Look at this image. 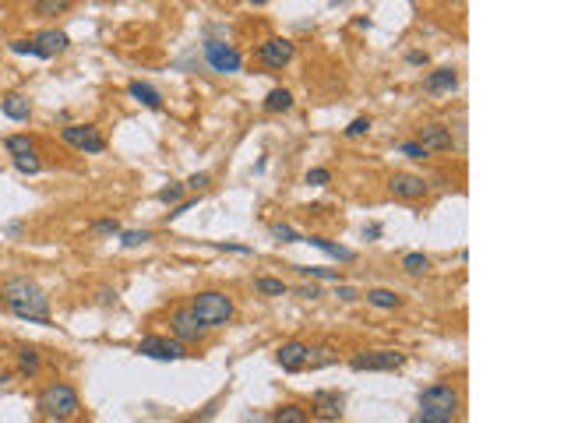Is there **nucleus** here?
Listing matches in <instances>:
<instances>
[{"mask_svg":"<svg viewBox=\"0 0 564 423\" xmlns=\"http://www.w3.org/2000/svg\"><path fill=\"white\" fill-rule=\"evenodd\" d=\"M304 244H311V247H318V250H324L328 257H335V261H353L357 254L350 250V247H343V244H335V240H324V237H304Z\"/></svg>","mask_w":564,"mask_h":423,"instance_id":"19","label":"nucleus"},{"mask_svg":"<svg viewBox=\"0 0 564 423\" xmlns=\"http://www.w3.org/2000/svg\"><path fill=\"white\" fill-rule=\"evenodd\" d=\"M36 406H39V413H42L46 420H71V416L81 409V399H78L75 385H68V381H49V385L39 392Z\"/></svg>","mask_w":564,"mask_h":423,"instance_id":"3","label":"nucleus"},{"mask_svg":"<svg viewBox=\"0 0 564 423\" xmlns=\"http://www.w3.org/2000/svg\"><path fill=\"white\" fill-rule=\"evenodd\" d=\"M92 233L95 237H120V223L117 219H95L92 223Z\"/></svg>","mask_w":564,"mask_h":423,"instance_id":"30","label":"nucleus"},{"mask_svg":"<svg viewBox=\"0 0 564 423\" xmlns=\"http://www.w3.org/2000/svg\"><path fill=\"white\" fill-rule=\"evenodd\" d=\"M169 332L180 346H191V342H201L205 339V328L198 325V317L191 314V307H177L173 317H169Z\"/></svg>","mask_w":564,"mask_h":423,"instance_id":"10","label":"nucleus"},{"mask_svg":"<svg viewBox=\"0 0 564 423\" xmlns=\"http://www.w3.org/2000/svg\"><path fill=\"white\" fill-rule=\"evenodd\" d=\"M406 61H409V64H427V53H420V49H413V53H409V57H406Z\"/></svg>","mask_w":564,"mask_h":423,"instance_id":"43","label":"nucleus"},{"mask_svg":"<svg viewBox=\"0 0 564 423\" xmlns=\"http://www.w3.org/2000/svg\"><path fill=\"white\" fill-rule=\"evenodd\" d=\"M208 184H212V177H208V173H194V177L184 184V191H205Z\"/></svg>","mask_w":564,"mask_h":423,"instance_id":"38","label":"nucleus"},{"mask_svg":"<svg viewBox=\"0 0 564 423\" xmlns=\"http://www.w3.org/2000/svg\"><path fill=\"white\" fill-rule=\"evenodd\" d=\"M416 145L430 155V152H448L451 145H455V138H451V131L444 124H423L420 134H416Z\"/></svg>","mask_w":564,"mask_h":423,"instance_id":"12","label":"nucleus"},{"mask_svg":"<svg viewBox=\"0 0 564 423\" xmlns=\"http://www.w3.org/2000/svg\"><path fill=\"white\" fill-rule=\"evenodd\" d=\"M15 170H18V173H39L42 163H39L36 155H25V159H15Z\"/></svg>","mask_w":564,"mask_h":423,"instance_id":"34","label":"nucleus"},{"mask_svg":"<svg viewBox=\"0 0 564 423\" xmlns=\"http://www.w3.org/2000/svg\"><path fill=\"white\" fill-rule=\"evenodd\" d=\"M413 423H444V420H434V416H423V413H416V416H413Z\"/></svg>","mask_w":564,"mask_h":423,"instance_id":"45","label":"nucleus"},{"mask_svg":"<svg viewBox=\"0 0 564 423\" xmlns=\"http://www.w3.org/2000/svg\"><path fill=\"white\" fill-rule=\"evenodd\" d=\"M254 289H258V293H265V296H282L290 286L282 282V279H272V276H258V279H254Z\"/></svg>","mask_w":564,"mask_h":423,"instance_id":"25","label":"nucleus"},{"mask_svg":"<svg viewBox=\"0 0 564 423\" xmlns=\"http://www.w3.org/2000/svg\"><path fill=\"white\" fill-rule=\"evenodd\" d=\"M32 42L39 49V61H49V57H56V53L68 49V32H61V29H42V32L32 35Z\"/></svg>","mask_w":564,"mask_h":423,"instance_id":"14","label":"nucleus"},{"mask_svg":"<svg viewBox=\"0 0 564 423\" xmlns=\"http://www.w3.org/2000/svg\"><path fill=\"white\" fill-rule=\"evenodd\" d=\"M272 423H311V413L297 402H286V406H279L272 413Z\"/></svg>","mask_w":564,"mask_h":423,"instance_id":"20","label":"nucleus"},{"mask_svg":"<svg viewBox=\"0 0 564 423\" xmlns=\"http://www.w3.org/2000/svg\"><path fill=\"white\" fill-rule=\"evenodd\" d=\"M187 307H191V314L198 317V325H201L205 332H208V328L230 325V317H233V310H237L233 296L222 293V289H205V293H198Z\"/></svg>","mask_w":564,"mask_h":423,"instance_id":"2","label":"nucleus"},{"mask_svg":"<svg viewBox=\"0 0 564 423\" xmlns=\"http://www.w3.org/2000/svg\"><path fill=\"white\" fill-rule=\"evenodd\" d=\"M367 303H374L381 310H395V307L402 303V296L395 293V289H367Z\"/></svg>","mask_w":564,"mask_h":423,"instance_id":"23","label":"nucleus"},{"mask_svg":"<svg viewBox=\"0 0 564 423\" xmlns=\"http://www.w3.org/2000/svg\"><path fill=\"white\" fill-rule=\"evenodd\" d=\"M406 363V353L399 349H370V353H357L350 360L353 370H399Z\"/></svg>","mask_w":564,"mask_h":423,"instance_id":"8","label":"nucleus"},{"mask_svg":"<svg viewBox=\"0 0 564 423\" xmlns=\"http://www.w3.org/2000/svg\"><path fill=\"white\" fill-rule=\"evenodd\" d=\"M205 61L215 74H237L244 67V57H240V49H233L230 42H222V39H205Z\"/></svg>","mask_w":564,"mask_h":423,"instance_id":"5","label":"nucleus"},{"mask_svg":"<svg viewBox=\"0 0 564 423\" xmlns=\"http://www.w3.org/2000/svg\"><path fill=\"white\" fill-rule=\"evenodd\" d=\"M61 138H64L71 148L85 152V155H95V152L106 148V138H102L99 127H92V124H68V127H61Z\"/></svg>","mask_w":564,"mask_h":423,"instance_id":"7","label":"nucleus"},{"mask_svg":"<svg viewBox=\"0 0 564 423\" xmlns=\"http://www.w3.org/2000/svg\"><path fill=\"white\" fill-rule=\"evenodd\" d=\"M399 152L402 155H409V159H427V152L416 145V141H406V145H399Z\"/></svg>","mask_w":564,"mask_h":423,"instance_id":"39","label":"nucleus"},{"mask_svg":"<svg viewBox=\"0 0 564 423\" xmlns=\"http://www.w3.org/2000/svg\"><path fill=\"white\" fill-rule=\"evenodd\" d=\"M18 370H22V374H36V370H39V353L32 346L18 349Z\"/></svg>","mask_w":564,"mask_h":423,"instance_id":"26","label":"nucleus"},{"mask_svg":"<svg viewBox=\"0 0 564 423\" xmlns=\"http://www.w3.org/2000/svg\"><path fill=\"white\" fill-rule=\"evenodd\" d=\"M307 356H311V346H307V342H300V339L282 342V346H279V353H275L279 367H282V370H290V374H297V370H304V367H307Z\"/></svg>","mask_w":564,"mask_h":423,"instance_id":"11","label":"nucleus"},{"mask_svg":"<svg viewBox=\"0 0 564 423\" xmlns=\"http://www.w3.org/2000/svg\"><path fill=\"white\" fill-rule=\"evenodd\" d=\"M459 402H462V395H459V388L451 381H437V385L420 392V413L434 416V420H444V423H455Z\"/></svg>","mask_w":564,"mask_h":423,"instance_id":"4","label":"nucleus"},{"mask_svg":"<svg viewBox=\"0 0 564 423\" xmlns=\"http://www.w3.org/2000/svg\"><path fill=\"white\" fill-rule=\"evenodd\" d=\"M0 110H4L8 120H29V117H32V102H29V95L11 92V95L0 99Z\"/></svg>","mask_w":564,"mask_h":423,"instance_id":"16","label":"nucleus"},{"mask_svg":"<svg viewBox=\"0 0 564 423\" xmlns=\"http://www.w3.org/2000/svg\"><path fill=\"white\" fill-rule=\"evenodd\" d=\"M138 353L148 356V360H162V363H177V360H187V346H180L177 339H169V335H145L138 342Z\"/></svg>","mask_w":564,"mask_h":423,"instance_id":"6","label":"nucleus"},{"mask_svg":"<svg viewBox=\"0 0 564 423\" xmlns=\"http://www.w3.org/2000/svg\"><path fill=\"white\" fill-rule=\"evenodd\" d=\"M11 49H15V53H22V57H39V49H36V42H32V39H15V42H11Z\"/></svg>","mask_w":564,"mask_h":423,"instance_id":"37","label":"nucleus"},{"mask_svg":"<svg viewBox=\"0 0 564 423\" xmlns=\"http://www.w3.org/2000/svg\"><path fill=\"white\" fill-rule=\"evenodd\" d=\"M402 269L409 276H423V272H430V257L423 250H409V254H402Z\"/></svg>","mask_w":564,"mask_h":423,"instance_id":"24","label":"nucleus"},{"mask_svg":"<svg viewBox=\"0 0 564 423\" xmlns=\"http://www.w3.org/2000/svg\"><path fill=\"white\" fill-rule=\"evenodd\" d=\"M251 423H265V420H261V416H254V420H251Z\"/></svg>","mask_w":564,"mask_h":423,"instance_id":"46","label":"nucleus"},{"mask_svg":"<svg viewBox=\"0 0 564 423\" xmlns=\"http://www.w3.org/2000/svg\"><path fill=\"white\" fill-rule=\"evenodd\" d=\"M180 198H184V184H169V187L159 191V201H162V205H173V208H177Z\"/></svg>","mask_w":564,"mask_h":423,"instance_id":"31","label":"nucleus"},{"mask_svg":"<svg viewBox=\"0 0 564 423\" xmlns=\"http://www.w3.org/2000/svg\"><path fill=\"white\" fill-rule=\"evenodd\" d=\"M297 296H304V300H318V296H321V289L311 282V286H300V289H297Z\"/></svg>","mask_w":564,"mask_h":423,"instance_id":"41","label":"nucleus"},{"mask_svg":"<svg viewBox=\"0 0 564 423\" xmlns=\"http://www.w3.org/2000/svg\"><path fill=\"white\" fill-rule=\"evenodd\" d=\"M265 110H268V113H286V110H293L290 88H272V92L265 95Z\"/></svg>","mask_w":564,"mask_h":423,"instance_id":"22","label":"nucleus"},{"mask_svg":"<svg viewBox=\"0 0 564 423\" xmlns=\"http://www.w3.org/2000/svg\"><path fill=\"white\" fill-rule=\"evenodd\" d=\"M68 8H71L68 0H39V4H36L39 15H64Z\"/></svg>","mask_w":564,"mask_h":423,"instance_id":"33","label":"nucleus"},{"mask_svg":"<svg viewBox=\"0 0 564 423\" xmlns=\"http://www.w3.org/2000/svg\"><path fill=\"white\" fill-rule=\"evenodd\" d=\"M0 303H4V286H0Z\"/></svg>","mask_w":564,"mask_h":423,"instance_id":"47","label":"nucleus"},{"mask_svg":"<svg viewBox=\"0 0 564 423\" xmlns=\"http://www.w3.org/2000/svg\"><path fill=\"white\" fill-rule=\"evenodd\" d=\"M335 296H338V300H346V303H353V300H357L360 293H357L353 286H338V289H335Z\"/></svg>","mask_w":564,"mask_h":423,"instance_id":"40","label":"nucleus"},{"mask_svg":"<svg viewBox=\"0 0 564 423\" xmlns=\"http://www.w3.org/2000/svg\"><path fill=\"white\" fill-rule=\"evenodd\" d=\"M127 92H131V99H138L141 106H148V110H159V106H162V92L155 85H148V81H131Z\"/></svg>","mask_w":564,"mask_h":423,"instance_id":"18","label":"nucleus"},{"mask_svg":"<svg viewBox=\"0 0 564 423\" xmlns=\"http://www.w3.org/2000/svg\"><path fill=\"white\" fill-rule=\"evenodd\" d=\"M388 191H391L395 198L416 201V198H423V194H427V180H423V177H416V173H395V177L388 180Z\"/></svg>","mask_w":564,"mask_h":423,"instance_id":"13","label":"nucleus"},{"mask_svg":"<svg viewBox=\"0 0 564 423\" xmlns=\"http://www.w3.org/2000/svg\"><path fill=\"white\" fill-rule=\"evenodd\" d=\"M297 272H304V276H311V279H343V272L338 269H321V264H311V269H297Z\"/></svg>","mask_w":564,"mask_h":423,"instance_id":"32","label":"nucleus"},{"mask_svg":"<svg viewBox=\"0 0 564 423\" xmlns=\"http://www.w3.org/2000/svg\"><path fill=\"white\" fill-rule=\"evenodd\" d=\"M293 57H297V46H293V39L272 35V39H265V42L258 46V61H261L265 67H286Z\"/></svg>","mask_w":564,"mask_h":423,"instance_id":"9","label":"nucleus"},{"mask_svg":"<svg viewBox=\"0 0 564 423\" xmlns=\"http://www.w3.org/2000/svg\"><path fill=\"white\" fill-rule=\"evenodd\" d=\"M215 247H222V250H237V254H251L247 244H215Z\"/></svg>","mask_w":564,"mask_h":423,"instance_id":"42","label":"nucleus"},{"mask_svg":"<svg viewBox=\"0 0 564 423\" xmlns=\"http://www.w3.org/2000/svg\"><path fill=\"white\" fill-rule=\"evenodd\" d=\"M370 131V117H357L350 127H346V138H363Z\"/></svg>","mask_w":564,"mask_h":423,"instance_id":"35","label":"nucleus"},{"mask_svg":"<svg viewBox=\"0 0 564 423\" xmlns=\"http://www.w3.org/2000/svg\"><path fill=\"white\" fill-rule=\"evenodd\" d=\"M4 303L15 317H22L29 325H49V296L39 282L25 276H11L4 282Z\"/></svg>","mask_w":564,"mask_h":423,"instance_id":"1","label":"nucleus"},{"mask_svg":"<svg viewBox=\"0 0 564 423\" xmlns=\"http://www.w3.org/2000/svg\"><path fill=\"white\" fill-rule=\"evenodd\" d=\"M4 148H8V155L25 159V155H36V138L32 134H11V138H4Z\"/></svg>","mask_w":564,"mask_h":423,"instance_id":"21","label":"nucleus"},{"mask_svg":"<svg viewBox=\"0 0 564 423\" xmlns=\"http://www.w3.org/2000/svg\"><path fill=\"white\" fill-rule=\"evenodd\" d=\"M8 378H11V374H0V381H8Z\"/></svg>","mask_w":564,"mask_h":423,"instance_id":"48","label":"nucleus"},{"mask_svg":"<svg viewBox=\"0 0 564 423\" xmlns=\"http://www.w3.org/2000/svg\"><path fill=\"white\" fill-rule=\"evenodd\" d=\"M381 237V226H363V240H377Z\"/></svg>","mask_w":564,"mask_h":423,"instance_id":"44","label":"nucleus"},{"mask_svg":"<svg viewBox=\"0 0 564 423\" xmlns=\"http://www.w3.org/2000/svg\"><path fill=\"white\" fill-rule=\"evenodd\" d=\"M272 237H275L279 244H304V237H300L293 226H286V223H275V226H272Z\"/></svg>","mask_w":564,"mask_h":423,"instance_id":"29","label":"nucleus"},{"mask_svg":"<svg viewBox=\"0 0 564 423\" xmlns=\"http://www.w3.org/2000/svg\"><path fill=\"white\" fill-rule=\"evenodd\" d=\"M328 180H331V173H328L324 166H314V170H307V184H311V187H324Z\"/></svg>","mask_w":564,"mask_h":423,"instance_id":"36","label":"nucleus"},{"mask_svg":"<svg viewBox=\"0 0 564 423\" xmlns=\"http://www.w3.org/2000/svg\"><path fill=\"white\" fill-rule=\"evenodd\" d=\"M152 240V230H120V247H141V244H148Z\"/></svg>","mask_w":564,"mask_h":423,"instance_id":"27","label":"nucleus"},{"mask_svg":"<svg viewBox=\"0 0 564 423\" xmlns=\"http://www.w3.org/2000/svg\"><path fill=\"white\" fill-rule=\"evenodd\" d=\"M338 356H335V349L331 346H318V349H311V356H307V367L314 370V367H328V363H335Z\"/></svg>","mask_w":564,"mask_h":423,"instance_id":"28","label":"nucleus"},{"mask_svg":"<svg viewBox=\"0 0 564 423\" xmlns=\"http://www.w3.org/2000/svg\"><path fill=\"white\" fill-rule=\"evenodd\" d=\"M423 85H427L430 95H444V92H455L459 88V74L451 71V67H441V71H430Z\"/></svg>","mask_w":564,"mask_h":423,"instance_id":"17","label":"nucleus"},{"mask_svg":"<svg viewBox=\"0 0 564 423\" xmlns=\"http://www.w3.org/2000/svg\"><path fill=\"white\" fill-rule=\"evenodd\" d=\"M343 406H346V399L338 395V392H318L311 413L318 420H324V423H338V420H343Z\"/></svg>","mask_w":564,"mask_h":423,"instance_id":"15","label":"nucleus"}]
</instances>
